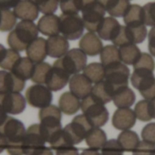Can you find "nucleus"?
Masks as SVG:
<instances>
[{"label":"nucleus","instance_id":"2f4dec72","mask_svg":"<svg viewBox=\"0 0 155 155\" xmlns=\"http://www.w3.org/2000/svg\"><path fill=\"white\" fill-rule=\"evenodd\" d=\"M119 51L122 62L129 65H133L142 54L140 48L134 44L121 46L119 48Z\"/></svg>","mask_w":155,"mask_h":155},{"label":"nucleus","instance_id":"39448f33","mask_svg":"<svg viewBox=\"0 0 155 155\" xmlns=\"http://www.w3.org/2000/svg\"><path fill=\"white\" fill-rule=\"evenodd\" d=\"M54 65L61 67L69 75L79 74L87 65V55L79 48L69 50L65 55L56 60Z\"/></svg>","mask_w":155,"mask_h":155},{"label":"nucleus","instance_id":"0eeeda50","mask_svg":"<svg viewBox=\"0 0 155 155\" xmlns=\"http://www.w3.org/2000/svg\"><path fill=\"white\" fill-rule=\"evenodd\" d=\"M132 84L145 100L155 98V76L153 72L144 70H133L131 77Z\"/></svg>","mask_w":155,"mask_h":155},{"label":"nucleus","instance_id":"3c124183","mask_svg":"<svg viewBox=\"0 0 155 155\" xmlns=\"http://www.w3.org/2000/svg\"><path fill=\"white\" fill-rule=\"evenodd\" d=\"M7 114L5 113V111L3 109V107L0 105V127L5 123V121L7 120Z\"/></svg>","mask_w":155,"mask_h":155},{"label":"nucleus","instance_id":"c85d7f7f","mask_svg":"<svg viewBox=\"0 0 155 155\" xmlns=\"http://www.w3.org/2000/svg\"><path fill=\"white\" fill-rule=\"evenodd\" d=\"M87 145L93 150L99 151L107 143V135L103 130L99 127H93L85 138Z\"/></svg>","mask_w":155,"mask_h":155},{"label":"nucleus","instance_id":"4be33fe9","mask_svg":"<svg viewBox=\"0 0 155 155\" xmlns=\"http://www.w3.org/2000/svg\"><path fill=\"white\" fill-rule=\"evenodd\" d=\"M59 25H60V21L58 15L53 14L44 15L38 20L37 28L42 35L50 37L58 35V33L60 32Z\"/></svg>","mask_w":155,"mask_h":155},{"label":"nucleus","instance_id":"aec40b11","mask_svg":"<svg viewBox=\"0 0 155 155\" xmlns=\"http://www.w3.org/2000/svg\"><path fill=\"white\" fill-rule=\"evenodd\" d=\"M16 18L25 21H35L37 16L39 10L37 6L30 0H20L13 9Z\"/></svg>","mask_w":155,"mask_h":155},{"label":"nucleus","instance_id":"2eb2a0df","mask_svg":"<svg viewBox=\"0 0 155 155\" xmlns=\"http://www.w3.org/2000/svg\"><path fill=\"white\" fill-rule=\"evenodd\" d=\"M134 111L130 108H118L112 116V125L117 130L126 131L132 128L136 124Z\"/></svg>","mask_w":155,"mask_h":155},{"label":"nucleus","instance_id":"ddd939ff","mask_svg":"<svg viewBox=\"0 0 155 155\" xmlns=\"http://www.w3.org/2000/svg\"><path fill=\"white\" fill-rule=\"evenodd\" d=\"M0 105L6 114H19L26 108V99L20 93L0 94Z\"/></svg>","mask_w":155,"mask_h":155},{"label":"nucleus","instance_id":"7ed1b4c3","mask_svg":"<svg viewBox=\"0 0 155 155\" xmlns=\"http://www.w3.org/2000/svg\"><path fill=\"white\" fill-rule=\"evenodd\" d=\"M38 118L40 120V128L42 134L46 139V142L48 143L56 134L62 130L61 111L59 107L50 104L40 109L38 113Z\"/></svg>","mask_w":155,"mask_h":155},{"label":"nucleus","instance_id":"4c0bfd02","mask_svg":"<svg viewBox=\"0 0 155 155\" xmlns=\"http://www.w3.org/2000/svg\"><path fill=\"white\" fill-rule=\"evenodd\" d=\"M1 17H0V31L6 32L13 29L16 25V17L15 14L9 9L0 10Z\"/></svg>","mask_w":155,"mask_h":155},{"label":"nucleus","instance_id":"393cba45","mask_svg":"<svg viewBox=\"0 0 155 155\" xmlns=\"http://www.w3.org/2000/svg\"><path fill=\"white\" fill-rule=\"evenodd\" d=\"M98 2L112 17L123 16L131 5L129 0H98Z\"/></svg>","mask_w":155,"mask_h":155},{"label":"nucleus","instance_id":"6ab92c4d","mask_svg":"<svg viewBox=\"0 0 155 155\" xmlns=\"http://www.w3.org/2000/svg\"><path fill=\"white\" fill-rule=\"evenodd\" d=\"M69 44L63 35H53L47 40L48 54L52 58H60L69 52Z\"/></svg>","mask_w":155,"mask_h":155},{"label":"nucleus","instance_id":"8fccbe9b","mask_svg":"<svg viewBox=\"0 0 155 155\" xmlns=\"http://www.w3.org/2000/svg\"><path fill=\"white\" fill-rule=\"evenodd\" d=\"M6 145H7L6 139H5V135L0 132V153H3V151L5 149H6Z\"/></svg>","mask_w":155,"mask_h":155},{"label":"nucleus","instance_id":"09e8293b","mask_svg":"<svg viewBox=\"0 0 155 155\" xmlns=\"http://www.w3.org/2000/svg\"><path fill=\"white\" fill-rule=\"evenodd\" d=\"M20 0H0V10L14 7Z\"/></svg>","mask_w":155,"mask_h":155},{"label":"nucleus","instance_id":"473e14b6","mask_svg":"<svg viewBox=\"0 0 155 155\" xmlns=\"http://www.w3.org/2000/svg\"><path fill=\"white\" fill-rule=\"evenodd\" d=\"M100 62L104 67L122 62L119 48L114 45H107L103 46L100 52Z\"/></svg>","mask_w":155,"mask_h":155},{"label":"nucleus","instance_id":"49530a36","mask_svg":"<svg viewBox=\"0 0 155 155\" xmlns=\"http://www.w3.org/2000/svg\"><path fill=\"white\" fill-rule=\"evenodd\" d=\"M148 48L151 54L155 57V26H153L148 34Z\"/></svg>","mask_w":155,"mask_h":155},{"label":"nucleus","instance_id":"6e6552de","mask_svg":"<svg viewBox=\"0 0 155 155\" xmlns=\"http://www.w3.org/2000/svg\"><path fill=\"white\" fill-rule=\"evenodd\" d=\"M59 28L62 35L69 40H77L83 35L84 24L78 14H62L59 16Z\"/></svg>","mask_w":155,"mask_h":155},{"label":"nucleus","instance_id":"f257e3e1","mask_svg":"<svg viewBox=\"0 0 155 155\" xmlns=\"http://www.w3.org/2000/svg\"><path fill=\"white\" fill-rule=\"evenodd\" d=\"M37 25L32 21L22 20L16 25L7 35V44L11 49L21 52L26 49L30 43H32L38 35Z\"/></svg>","mask_w":155,"mask_h":155},{"label":"nucleus","instance_id":"c9c22d12","mask_svg":"<svg viewBox=\"0 0 155 155\" xmlns=\"http://www.w3.org/2000/svg\"><path fill=\"white\" fill-rule=\"evenodd\" d=\"M134 113L137 117L142 122H149L153 118L152 106L150 100H142L137 103L134 108Z\"/></svg>","mask_w":155,"mask_h":155},{"label":"nucleus","instance_id":"e433bc0d","mask_svg":"<svg viewBox=\"0 0 155 155\" xmlns=\"http://www.w3.org/2000/svg\"><path fill=\"white\" fill-rule=\"evenodd\" d=\"M51 68L52 66L48 63L42 62V63L36 64L34 67L33 74L31 77V81H33L34 83H37V84H45L48 74L49 71L51 70Z\"/></svg>","mask_w":155,"mask_h":155},{"label":"nucleus","instance_id":"a878e982","mask_svg":"<svg viewBox=\"0 0 155 155\" xmlns=\"http://www.w3.org/2000/svg\"><path fill=\"white\" fill-rule=\"evenodd\" d=\"M136 95L134 92L128 86L122 87L116 91L112 101L118 108H130L135 102Z\"/></svg>","mask_w":155,"mask_h":155},{"label":"nucleus","instance_id":"4d7b16f0","mask_svg":"<svg viewBox=\"0 0 155 155\" xmlns=\"http://www.w3.org/2000/svg\"><path fill=\"white\" fill-rule=\"evenodd\" d=\"M0 17H1V12H0Z\"/></svg>","mask_w":155,"mask_h":155},{"label":"nucleus","instance_id":"c03bdc74","mask_svg":"<svg viewBox=\"0 0 155 155\" xmlns=\"http://www.w3.org/2000/svg\"><path fill=\"white\" fill-rule=\"evenodd\" d=\"M154 152L155 144L143 141L140 142L138 146L132 152V155H153Z\"/></svg>","mask_w":155,"mask_h":155},{"label":"nucleus","instance_id":"7c9ffc66","mask_svg":"<svg viewBox=\"0 0 155 155\" xmlns=\"http://www.w3.org/2000/svg\"><path fill=\"white\" fill-rule=\"evenodd\" d=\"M123 21L127 26H135L144 25L143 15V6L137 4L131 5L123 15Z\"/></svg>","mask_w":155,"mask_h":155},{"label":"nucleus","instance_id":"a18cd8bd","mask_svg":"<svg viewBox=\"0 0 155 155\" xmlns=\"http://www.w3.org/2000/svg\"><path fill=\"white\" fill-rule=\"evenodd\" d=\"M142 138L146 143L155 144V123H150L143 127Z\"/></svg>","mask_w":155,"mask_h":155},{"label":"nucleus","instance_id":"6e6d98bb","mask_svg":"<svg viewBox=\"0 0 155 155\" xmlns=\"http://www.w3.org/2000/svg\"><path fill=\"white\" fill-rule=\"evenodd\" d=\"M150 103H151V106H152V111H153V118L155 119V98L150 100Z\"/></svg>","mask_w":155,"mask_h":155},{"label":"nucleus","instance_id":"9b49d317","mask_svg":"<svg viewBox=\"0 0 155 155\" xmlns=\"http://www.w3.org/2000/svg\"><path fill=\"white\" fill-rule=\"evenodd\" d=\"M82 20L85 28L89 32H97L100 24L104 20L106 13L105 8L98 2V0L87 5L82 11Z\"/></svg>","mask_w":155,"mask_h":155},{"label":"nucleus","instance_id":"13d9d810","mask_svg":"<svg viewBox=\"0 0 155 155\" xmlns=\"http://www.w3.org/2000/svg\"><path fill=\"white\" fill-rule=\"evenodd\" d=\"M153 155H155V152H154V153H153Z\"/></svg>","mask_w":155,"mask_h":155},{"label":"nucleus","instance_id":"9d476101","mask_svg":"<svg viewBox=\"0 0 155 155\" xmlns=\"http://www.w3.org/2000/svg\"><path fill=\"white\" fill-rule=\"evenodd\" d=\"M129 76L130 69L125 64L122 62L105 67L104 80L107 81L114 88L115 93L117 90L128 86Z\"/></svg>","mask_w":155,"mask_h":155},{"label":"nucleus","instance_id":"ea45409f","mask_svg":"<svg viewBox=\"0 0 155 155\" xmlns=\"http://www.w3.org/2000/svg\"><path fill=\"white\" fill-rule=\"evenodd\" d=\"M21 58L19 52L13 50V49H7L5 57L3 60L0 62V67L5 69V70H12L16 63Z\"/></svg>","mask_w":155,"mask_h":155},{"label":"nucleus","instance_id":"72a5a7b5","mask_svg":"<svg viewBox=\"0 0 155 155\" xmlns=\"http://www.w3.org/2000/svg\"><path fill=\"white\" fill-rule=\"evenodd\" d=\"M83 74L94 84H98L105 78V67L101 63H90L83 70Z\"/></svg>","mask_w":155,"mask_h":155},{"label":"nucleus","instance_id":"bb28decb","mask_svg":"<svg viewBox=\"0 0 155 155\" xmlns=\"http://www.w3.org/2000/svg\"><path fill=\"white\" fill-rule=\"evenodd\" d=\"M35 64L28 57H21L14 65L11 73L18 78L26 81L31 79Z\"/></svg>","mask_w":155,"mask_h":155},{"label":"nucleus","instance_id":"a211bd4d","mask_svg":"<svg viewBox=\"0 0 155 155\" xmlns=\"http://www.w3.org/2000/svg\"><path fill=\"white\" fill-rule=\"evenodd\" d=\"M92 83L81 74H74L69 80L70 92L79 99H83L90 95L92 91Z\"/></svg>","mask_w":155,"mask_h":155},{"label":"nucleus","instance_id":"20e7f679","mask_svg":"<svg viewBox=\"0 0 155 155\" xmlns=\"http://www.w3.org/2000/svg\"><path fill=\"white\" fill-rule=\"evenodd\" d=\"M81 111L93 127H101L109 120V112L104 104L100 102L91 94L81 101Z\"/></svg>","mask_w":155,"mask_h":155},{"label":"nucleus","instance_id":"f03ea898","mask_svg":"<svg viewBox=\"0 0 155 155\" xmlns=\"http://www.w3.org/2000/svg\"><path fill=\"white\" fill-rule=\"evenodd\" d=\"M0 132L5 135L7 145L6 151L10 155H24L23 141L26 135V128L19 120L8 117L0 127Z\"/></svg>","mask_w":155,"mask_h":155},{"label":"nucleus","instance_id":"4468645a","mask_svg":"<svg viewBox=\"0 0 155 155\" xmlns=\"http://www.w3.org/2000/svg\"><path fill=\"white\" fill-rule=\"evenodd\" d=\"M70 75L63 70L61 67L54 65L52 66L51 70L49 71L47 80H46V86L50 91H59L63 89L68 83H69Z\"/></svg>","mask_w":155,"mask_h":155},{"label":"nucleus","instance_id":"f704fd0d","mask_svg":"<svg viewBox=\"0 0 155 155\" xmlns=\"http://www.w3.org/2000/svg\"><path fill=\"white\" fill-rule=\"evenodd\" d=\"M94 1L96 0H60L59 6L62 14H78Z\"/></svg>","mask_w":155,"mask_h":155},{"label":"nucleus","instance_id":"bf43d9fd","mask_svg":"<svg viewBox=\"0 0 155 155\" xmlns=\"http://www.w3.org/2000/svg\"><path fill=\"white\" fill-rule=\"evenodd\" d=\"M58 1H60V0H58Z\"/></svg>","mask_w":155,"mask_h":155},{"label":"nucleus","instance_id":"de8ad7c7","mask_svg":"<svg viewBox=\"0 0 155 155\" xmlns=\"http://www.w3.org/2000/svg\"><path fill=\"white\" fill-rule=\"evenodd\" d=\"M56 155H79V150L76 147L70 146L56 151Z\"/></svg>","mask_w":155,"mask_h":155},{"label":"nucleus","instance_id":"37998d69","mask_svg":"<svg viewBox=\"0 0 155 155\" xmlns=\"http://www.w3.org/2000/svg\"><path fill=\"white\" fill-rule=\"evenodd\" d=\"M143 23L145 25L155 26V2H150L143 6Z\"/></svg>","mask_w":155,"mask_h":155},{"label":"nucleus","instance_id":"b1692460","mask_svg":"<svg viewBox=\"0 0 155 155\" xmlns=\"http://www.w3.org/2000/svg\"><path fill=\"white\" fill-rule=\"evenodd\" d=\"M121 25L114 17H105L97 31L98 35L105 41H111L117 35Z\"/></svg>","mask_w":155,"mask_h":155},{"label":"nucleus","instance_id":"c756f323","mask_svg":"<svg viewBox=\"0 0 155 155\" xmlns=\"http://www.w3.org/2000/svg\"><path fill=\"white\" fill-rule=\"evenodd\" d=\"M117 140L124 152H133L140 143L139 135L137 133L131 130L122 131Z\"/></svg>","mask_w":155,"mask_h":155},{"label":"nucleus","instance_id":"423d86ee","mask_svg":"<svg viewBox=\"0 0 155 155\" xmlns=\"http://www.w3.org/2000/svg\"><path fill=\"white\" fill-rule=\"evenodd\" d=\"M93 128V125L84 114H79L73 118L70 124H67L63 131L70 143L74 146L81 143Z\"/></svg>","mask_w":155,"mask_h":155},{"label":"nucleus","instance_id":"603ef678","mask_svg":"<svg viewBox=\"0 0 155 155\" xmlns=\"http://www.w3.org/2000/svg\"><path fill=\"white\" fill-rule=\"evenodd\" d=\"M79 155H100V153L96 150H93V149H84L82 151V153Z\"/></svg>","mask_w":155,"mask_h":155},{"label":"nucleus","instance_id":"a19ab883","mask_svg":"<svg viewBox=\"0 0 155 155\" xmlns=\"http://www.w3.org/2000/svg\"><path fill=\"white\" fill-rule=\"evenodd\" d=\"M44 15H50L57 11L58 7V0H30Z\"/></svg>","mask_w":155,"mask_h":155},{"label":"nucleus","instance_id":"f3484780","mask_svg":"<svg viewBox=\"0 0 155 155\" xmlns=\"http://www.w3.org/2000/svg\"><path fill=\"white\" fill-rule=\"evenodd\" d=\"M79 49L89 56H95L100 54L103 45L99 35L92 32H88L85 34L79 43Z\"/></svg>","mask_w":155,"mask_h":155},{"label":"nucleus","instance_id":"f8f14e48","mask_svg":"<svg viewBox=\"0 0 155 155\" xmlns=\"http://www.w3.org/2000/svg\"><path fill=\"white\" fill-rule=\"evenodd\" d=\"M53 99L51 91L42 84H34L26 91V100L27 104L35 108H45L50 105Z\"/></svg>","mask_w":155,"mask_h":155},{"label":"nucleus","instance_id":"1a4fd4ad","mask_svg":"<svg viewBox=\"0 0 155 155\" xmlns=\"http://www.w3.org/2000/svg\"><path fill=\"white\" fill-rule=\"evenodd\" d=\"M46 143L40 124H35L30 125L26 132L23 141L24 155H37L46 147Z\"/></svg>","mask_w":155,"mask_h":155},{"label":"nucleus","instance_id":"cd10ccee","mask_svg":"<svg viewBox=\"0 0 155 155\" xmlns=\"http://www.w3.org/2000/svg\"><path fill=\"white\" fill-rule=\"evenodd\" d=\"M114 94V88L105 80L95 84L91 91V94L102 104H108L109 102H111L113 98Z\"/></svg>","mask_w":155,"mask_h":155},{"label":"nucleus","instance_id":"5fc2aeb1","mask_svg":"<svg viewBox=\"0 0 155 155\" xmlns=\"http://www.w3.org/2000/svg\"><path fill=\"white\" fill-rule=\"evenodd\" d=\"M6 50L7 49H5L2 45H0V62L3 60V58L5 57V53H6Z\"/></svg>","mask_w":155,"mask_h":155},{"label":"nucleus","instance_id":"412c9836","mask_svg":"<svg viewBox=\"0 0 155 155\" xmlns=\"http://www.w3.org/2000/svg\"><path fill=\"white\" fill-rule=\"evenodd\" d=\"M27 57L36 64L42 63L48 55L47 40L43 37L36 38L26 49Z\"/></svg>","mask_w":155,"mask_h":155},{"label":"nucleus","instance_id":"58836bf2","mask_svg":"<svg viewBox=\"0 0 155 155\" xmlns=\"http://www.w3.org/2000/svg\"><path fill=\"white\" fill-rule=\"evenodd\" d=\"M155 62L153 56L147 53H142L137 62L133 64V70H144L154 72Z\"/></svg>","mask_w":155,"mask_h":155},{"label":"nucleus","instance_id":"5701e85b","mask_svg":"<svg viewBox=\"0 0 155 155\" xmlns=\"http://www.w3.org/2000/svg\"><path fill=\"white\" fill-rule=\"evenodd\" d=\"M80 106L81 102L79 98L71 92H65L58 98V107L67 115H73L80 109Z\"/></svg>","mask_w":155,"mask_h":155},{"label":"nucleus","instance_id":"79ce46f5","mask_svg":"<svg viewBox=\"0 0 155 155\" xmlns=\"http://www.w3.org/2000/svg\"><path fill=\"white\" fill-rule=\"evenodd\" d=\"M123 152L118 140L111 139L107 141L105 145L101 148L100 155H123Z\"/></svg>","mask_w":155,"mask_h":155},{"label":"nucleus","instance_id":"dca6fc26","mask_svg":"<svg viewBox=\"0 0 155 155\" xmlns=\"http://www.w3.org/2000/svg\"><path fill=\"white\" fill-rule=\"evenodd\" d=\"M25 87V81L12 73L0 71V94L20 93Z\"/></svg>","mask_w":155,"mask_h":155},{"label":"nucleus","instance_id":"864d4df0","mask_svg":"<svg viewBox=\"0 0 155 155\" xmlns=\"http://www.w3.org/2000/svg\"><path fill=\"white\" fill-rule=\"evenodd\" d=\"M37 155H53V153H52L50 148L45 147L41 152H39Z\"/></svg>","mask_w":155,"mask_h":155}]
</instances>
